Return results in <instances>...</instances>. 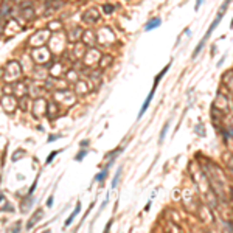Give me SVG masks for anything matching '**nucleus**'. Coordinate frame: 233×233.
<instances>
[{
    "label": "nucleus",
    "instance_id": "f257e3e1",
    "mask_svg": "<svg viewBox=\"0 0 233 233\" xmlns=\"http://www.w3.org/2000/svg\"><path fill=\"white\" fill-rule=\"evenodd\" d=\"M228 3H230V0H227V2H225V3H224V5H222V10H221V13L218 14V17H216V19H214V22H213V23L210 25V28H208V31H207V34H205V37H204V39H202V41L199 42V45H198V48H196V50H194V53H193V56H194V58H196V56H198V53H199V51L202 50V47L205 45V42H207V39H208V37H210V36H211V33H213V30H214V28H216V26H218V23H219V20L222 19V16H224V13H225V10H227V5H228Z\"/></svg>",
    "mask_w": 233,
    "mask_h": 233
},
{
    "label": "nucleus",
    "instance_id": "f03ea898",
    "mask_svg": "<svg viewBox=\"0 0 233 233\" xmlns=\"http://www.w3.org/2000/svg\"><path fill=\"white\" fill-rule=\"evenodd\" d=\"M156 89H157V84H154V87H152V90L149 92V95H148V98L145 100V103H143V106H141V109H140V112H138V120L141 118L143 115H145V112L148 110V107H149V103H151V100H152V96H154V93H156Z\"/></svg>",
    "mask_w": 233,
    "mask_h": 233
},
{
    "label": "nucleus",
    "instance_id": "7ed1b4c3",
    "mask_svg": "<svg viewBox=\"0 0 233 233\" xmlns=\"http://www.w3.org/2000/svg\"><path fill=\"white\" fill-rule=\"evenodd\" d=\"M160 26V19H154V20H151L149 23H146V26H145V30L146 31H149V30H154V28H159Z\"/></svg>",
    "mask_w": 233,
    "mask_h": 233
},
{
    "label": "nucleus",
    "instance_id": "20e7f679",
    "mask_svg": "<svg viewBox=\"0 0 233 233\" xmlns=\"http://www.w3.org/2000/svg\"><path fill=\"white\" fill-rule=\"evenodd\" d=\"M79 210H81V205H79V204H78V205H76V208L73 210V213H71V214H70V218H68V219L65 221V225H70V224H71V221H73V219H75V216H76V214L79 213Z\"/></svg>",
    "mask_w": 233,
    "mask_h": 233
},
{
    "label": "nucleus",
    "instance_id": "39448f33",
    "mask_svg": "<svg viewBox=\"0 0 233 233\" xmlns=\"http://www.w3.org/2000/svg\"><path fill=\"white\" fill-rule=\"evenodd\" d=\"M59 154V151H53V152H50V156H48V159H47V163H50L53 159H55V156H58Z\"/></svg>",
    "mask_w": 233,
    "mask_h": 233
},
{
    "label": "nucleus",
    "instance_id": "423d86ee",
    "mask_svg": "<svg viewBox=\"0 0 233 233\" xmlns=\"http://www.w3.org/2000/svg\"><path fill=\"white\" fill-rule=\"evenodd\" d=\"M120 174H121V169H118V171H116V176H115L113 182H112V186H113V188L116 186V183H118V177H120Z\"/></svg>",
    "mask_w": 233,
    "mask_h": 233
},
{
    "label": "nucleus",
    "instance_id": "0eeeda50",
    "mask_svg": "<svg viewBox=\"0 0 233 233\" xmlns=\"http://www.w3.org/2000/svg\"><path fill=\"white\" fill-rule=\"evenodd\" d=\"M166 129H168V124H165V128H163L162 134H160V143H162V141H163V138H165V134H166Z\"/></svg>",
    "mask_w": 233,
    "mask_h": 233
},
{
    "label": "nucleus",
    "instance_id": "6e6552de",
    "mask_svg": "<svg viewBox=\"0 0 233 233\" xmlns=\"http://www.w3.org/2000/svg\"><path fill=\"white\" fill-rule=\"evenodd\" d=\"M86 156V151H83V152H79V154L75 157V160H83V157Z\"/></svg>",
    "mask_w": 233,
    "mask_h": 233
},
{
    "label": "nucleus",
    "instance_id": "1a4fd4ad",
    "mask_svg": "<svg viewBox=\"0 0 233 233\" xmlns=\"http://www.w3.org/2000/svg\"><path fill=\"white\" fill-rule=\"evenodd\" d=\"M59 138V135H51V137H48V141H53V140H58Z\"/></svg>",
    "mask_w": 233,
    "mask_h": 233
},
{
    "label": "nucleus",
    "instance_id": "9d476101",
    "mask_svg": "<svg viewBox=\"0 0 233 233\" xmlns=\"http://www.w3.org/2000/svg\"><path fill=\"white\" fill-rule=\"evenodd\" d=\"M202 2H204V0H198V3H196V10H199V6H201Z\"/></svg>",
    "mask_w": 233,
    "mask_h": 233
},
{
    "label": "nucleus",
    "instance_id": "9b49d317",
    "mask_svg": "<svg viewBox=\"0 0 233 233\" xmlns=\"http://www.w3.org/2000/svg\"><path fill=\"white\" fill-rule=\"evenodd\" d=\"M51 204H53V198H48V201H47V205H48V207H50Z\"/></svg>",
    "mask_w": 233,
    "mask_h": 233
},
{
    "label": "nucleus",
    "instance_id": "f8f14e48",
    "mask_svg": "<svg viewBox=\"0 0 233 233\" xmlns=\"http://www.w3.org/2000/svg\"><path fill=\"white\" fill-rule=\"evenodd\" d=\"M0 201H2V198H0Z\"/></svg>",
    "mask_w": 233,
    "mask_h": 233
}]
</instances>
